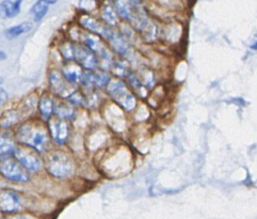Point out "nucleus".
Masks as SVG:
<instances>
[{
	"label": "nucleus",
	"mask_w": 257,
	"mask_h": 219,
	"mask_svg": "<svg viewBox=\"0 0 257 219\" xmlns=\"http://www.w3.org/2000/svg\"><path fill=\"white\" fill-rule=\"evenodd\" d=\"M82 71L80 70L79 66L77 65H70V66H65L63 69V76L64 78L71 83H76L79 82L82 78Z\"/></svg>",
	"instance_id": "dca6fc26"
},
{
	"label": "nucleus",
	"mask_w": 257,
	"mask_h": 219,
	"mask_svg": "<svg viewBox=\"0 0 257 219\" xmlns=\"http://www.w3.org/2000/svg\"><path fill=\"white\" fill-rule=\"evenodd\" d=\"M92 75H93V85L98 88H104L108 86L111 81L110 76L107 73L97 71V72L92 73Z\"/></svg>",
	"instance_id": "6ab92c4d"
},
{
	"label": "nucleus",
	"mask_w": 257,
	"mask_h": 219,
	"mask_svg": "<svg viewBox=\"0 0 257 219\" xmlns=\"http://www.w3.org/2000/svg\"><path fill=\"white\" fill-rule=\"evenodd\" d=\"M14 156L16 158V161L28 171L37 172L42 168L43 164L41 158L36 153V151H33L29 148L19 147L15 151Z\"/></svg>",
	"instance_id": "39448f33"
},
{
	"label": "nucleus",
	"mask_w": 257,
	"mask_h": 219,
	"mask_svg": "<svg viewBox=\"0 0 257 219\" xmlns=\"http://www.w3.org/2000/svg\"><path fill=\"white\" fill-rule=\"evenodd\" d=\"M51 4H55V3H53V2H38L34 4L30 10V13L32 15L33 20L39 22L43 18H44L48 11V5H51Z\"/></svg>",
	"instance_id": "f3484780"
},
{
	"label": "nucleus",
	"mask_w": 257,
	"mask_h": 219,
	"mask_svg": "<svg viewBox=\"0 0 257 219\" xmlns=\"http://www.w3.org/2000/svg\"><path fill=\"white\" fill-rule=\"evenodd\" d=\"M22 2H3L0 4V18L12 19L21 12Z\"/></svg>",
	"instance_id": "ddd939ff"
},
{
	"label": "nucleus",
	"mask_w": 257,
	"mask_h": 219,
	"mask_svg": "<svg viewBox=\"0 0 257 219\" xmlns=\"http://www.w3.org/2000/svg\"><path fill=\"white\" fill-rule=\"evenodd\" d=\"M55 103L54 99L49 96H43L40 100V114L42 119L44 121H48L50 117L55 113Z\"/></svg>",
	"instance_id": "2eb2a0df"
},
{
	"label": "nucleus",
	"mask_w": 257,
	"mask_h": 219,
	"mask_svg": "<svg viewBox=\"0 0 257 219\" xmlns=\"http://www.w3.org/2000/svg\"><path fill=\"white\" fill-rule=\"evenodd\" d=\"M6 58H7V55H6L4 52H2V50H0V61L5 60Z\"/></svg>",
	"instance_id": "a878e982"
},
{
	"label": "nucleus",
	"mask_w": 257,
	"mask_h": 219,
	"mask_svg": "<svg viewBox=\"0 0 257 219\" xmlns=\"http://www.w3.org/2000/svg\"><path fill=\"white\" fill-rule=\"evenodd\" d=\"M60 50H61L62 56L67 60H74V44L66 43L60 48Z\"/></svg>",
	"instance_id": "4be33fe9"
},
{
	"label": "nucleus",
	"mask_w": 257,
	"mask_h": 219,
	"mask_svg": "<svg viewBox=\"0 0 257 219\" xmlns=\"http://www.w3.org/2000/svg\"><path fill=\"white\" fill-rule=\"evenodd\" d=\"M74 60L78 62L82 67L87 70H95L98 66L96 55L87 46L74 44Z\"/></svg>",
	"instance_id": "0eeeda50"
},
{
	"label": "nucleus",
	"mask_w": 257,
	"mask_h": 219,
	"mask_svg": "<svg viewBox=\"0 0 257 219\" xmlns=\"http://www.w3.org/2000/svg\"><path fill=\"white\" fill-rule=\"evenodd\" d=\"M31 29V24L30 23H24L21 25H16V26H13L11 28H9L6 30L5 35L7 37V39H14L20 37L21 35L25 32H28Z\"/></svg>",
	"instance_id": "a211bd4d"
},
{
	"label": "nucleus",
	"mask_w": 257,
	"mask_h": 219,
	"mask_svg": "<svg viewBox=\"0 0 257 219\" xmlns=\"http://www.w3.org/2000/svg\"><path fill=\"white\" fill-rule=\"evenodd\" d=\"M101 14H102V19L105 20V22L109 25H111V26H115V25L117 24V18H116V14H115V11L113 10V8H111L109 6L102 8V11H101Z\"/></svg>",
	"instance_id": "aec40b11"
},
{
	"label": "nucleus",
	"mask_w": 257,
	"mask_h": 219,
	"mask_svg": "<svg viewBox=\"0 0 257 219\" xmlns=\"http://www.w3.org/2000/svg\"><path fill=\"white\" fill-rule=\"evenodd\" d=\"M8 99V93L7 91L4 90L3 88H0V106H2L6 100Z\"/></svg>",
	"instance_id": "b1692460"
},
{
	"label": "nucleus",
	"mask_w": 257,
	"mask_h": 219,
	"mask_svg": "<svg viewBox=\"0 0 257 219\" xmlns=\"http://www.w3.org/2000/svg\"><path fill=\"white\" fill-rule=\"evenodd\" d=\"M17 147L10 134L0 133V156L4 158H10L14 155Z\"/></svg>",
	"instance_id": "f8f14e48"
},
{
	"label": "nucleus",
	"mask_w": 257,
	"mask_h": 219,
	"mask_svg": "<svg viewBox=\"0 0 257 219\" xmlns=\"http://www.w3.org/2000/svg\"><path fill=\"white\" fill-rule=\"evenodd\" d=\"M23 206L21 196L16 191L8 188L0 189V210L5 213H15Z\"/></svg>",
	"instance_id": "423d86ee"
},
{
	"label": "nucleus",
	"mask_w": 257,
	"mask_h": 219,
	"mask_svg": "<svg viewBox=\"0 0 257 219\" xmlns=\"http://www.w3.org/2000/svg\"><path fill=\"white\" fill-rule=\"evenodd\" d=\"M49 132L53 138L59 145H63L68 138V124L65 120L56 118L49 121Z\"/></svg>",
	"instance_id": "1a4fd4ad"
},
{
	"label": "nucleus",
	"mask_w": 257,
	"mask_h": 219,
	"mask_svg": "<svg viewBox=\"0 0 257 219\" xmlns=\"http://www.w3.org/2000/svg\"><path fill=\"white\" fill-rule=\"evenodd\" d=\"M0 172L12 182L17 183H25L29 180V173L27 169L25 168L13 158H5L4 161L0 163Z\"/></svg>",
	"instance_id": "20e7f679"
},
{
	"label": "nucleus",
	"mask_w": 257,
	"mask_h": 219,
	"mask_svg": "<svg viewBox=\"0 0 257 219\" xmlns=\"http://www.w3.org/2000/svg\"><path fill=\"white\" fill-rule=\"evenodd\" d=\"M102 37L109 42L112 48L118 54L125 55L128 52V49H130V44H128V42L125 40V38L121 36V33H118L112 28L107 26Z\"/></svg>",
	"instance_id": "9d476101"
},
{
	"label": "nucleus",
	"mask_w": 257,
	"mask_h": 219,
	"mask_svg": "<svg viewBox=\"0 0 257 219\" xmlns=\"http://www.w3.org/2000/svg\"><path fill=\"white\" fill-rule=\"evenodd\" d=\"M83 39L82 43L84 46H87L90 50L95 54L96 56L100 57L102 60H110L111 55L107 50V48L102 44V42L95 36L89 35V33H82Z\"/></svg>",
	"instance_id": "9b49d317"
},
{
	"label": "nucleus",
	"mask_w": 257,
	"mask_h": 219,
	"mask_svg": "<svg viewBox=\"0 0 257 219\" xmlns=\"http://www.w3.org/2000/svg\"><path fill=\"white\" fill-rule=\"evenodd\" d=\"M8 219H36V218H33V217H31V216H24V215H20V216L10 217V218H8Z\"/></svg>",
	"instance_id": "393cba45"
},
{
	"label": "nucleus",
	"mask_w": 257,
	"mask_h": 219,
	"mask_svg": "<svg viewBox=\"0 0 257 219\" xmlns=\"http://www.w3.org/2000/svg\"><path fill=\"white\" fill-rule=\"evenodd\" d=\"M70 100H71L73 104H76V105H80L81 103L84 102L81 94L80 93H77V92H75V93L70 97Z\"/></svg>",
	"instance_id": "5701e85b"
},
{
	"label": "nucleus",
	"mask_w": 257,
	"mask_h": 219,
	"mask_svg": "<svg viewBox=\"0 0 257 219\" xmlns=\"http://www.w3.org/2000/svg\"><path fill=\"white\" fill-rule=\"evenodd\" d=\"M108 92L115 102L121 105L125 111L132 112L136 107V97L128 89L123 80H112L108 85Z\"/></svg>",
	"instance_id": "7ed1b4c3"
},
{
	"label": "nucleus",
	"mask_w": 257,
	"mask_h": 219,
	"mask_svg": "<svg viewBox=\"0 0 257 219\" xmlns=\"http://www.w3.org/2000/svg\"><path fill=\"white\" fill-rule=\"evenodd\" d=\"M17 139L26 147L44 153L49 148V138L47 132L40 125L26 123L17 132Z\"/></svg>",
	"instance_id": "f257e3e1"
},
{
	"label": "nucleus",
	"mask_w": 257,
	"mask_h": 219,
	"mask_svg": "<svg viewBox=\"0 0 257 219\" xmlns=\"http://www.w3.org/2000/svg\"><path fill=\"white\" fill-rule=\"evenodd\" d=\"M251 48L254 49V50H257V42H256V44H254V45L251 46Z\"/></svg>",
	"instance_id": "bb28decb"
},
{
	"label": "nucleus",
	"mask_w": 257,
	"mask_h": 219,
	"mask_svg": "<svg viewBox=\"0 0 257 219\" xmlns=\"http://www.w3.org/2000/svg\"><path fill=\"white\" fill-rule=\"evenodd\" d=\"M55 113L57 114V116L60 118V119H63V120L70 119L74 114L72 109L64 104L55 105Z\"/></svg>",
	"instance_id": "412c9836"
},
{
	"label": "nucleus",
	"mask_w": 257,
	"mask_h": 219,
	"mask_svg": "<svg viewBox=\"0 0 257 219\" xmlns=\"http://www.w3.org/2000/svg\"><path fill=\"white\" fill-rule=\"evenodd\" d=\"M79 23L81 26H83L85 29H88L89 31L93 32V33H96V35L99 36H104L105 30L107 28V26L105 25L100 24L99 22H97L96 20H94L91 16L88 15H83L80 18Z\"/></svg>",
	"instance_id": "4468645a"
},
{
	"label": "nucleus",
	"mask_w": 257,
	"mask_h": 219,
	"mask_svg": "<svg viewBox=\"0 0 257 219\" xmlns=\"http://www.w3.org/2000/svg\"><path fill=\"white\" fill-rule=\"evenodd\" d=\"M2 83H3V78L0 77V85H2Z\"/></svg>",
	"instance_id": "cd10ccee"
},
{
	"label": "nucleus",
	"mask_w": 257,
	"mask_h": 219,
	"mask_svg": "<svg viewBox=\"0 0 257 219\" xmlns=\"http://www.w3.org/2000/svg\"><path fill=\"white\" fill-rule=\"evenodd\" d=\"M50 87L55 93L61 97L70 98L75 93V88H73V83L68 82L63 75L57 71H53L50 73Z\"/></svg>",
	"instance_id": "6e6552de"
},
{
	"label": "nucleus",
	"mask_w": 257,
	"mask_h": 219,
	"mask_svg": "<svg viewBox=\"0 0 257 219\" xmlns=\"http://www.w3.org/2000/svg\"><path fill=\"white\" fill-rule=\"evenodd\" d=\"M47 171L58 179H64L73 173L74 166L70 156L63 152H53L47 155L45 159Z\"/></svg>",
	"instance_id": "f03ea898"
}]
</instances>
